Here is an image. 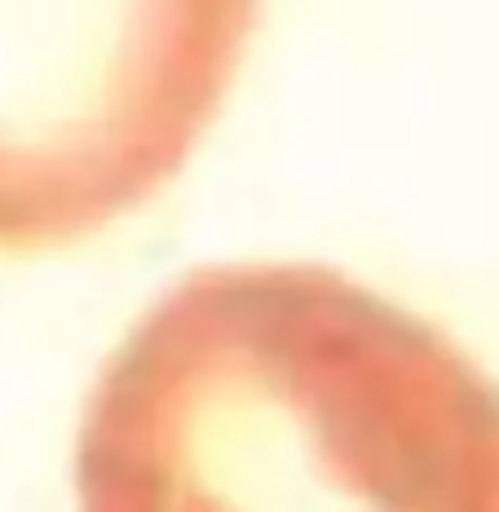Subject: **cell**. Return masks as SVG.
Here are the masks:
<instances>
[{
	"label": "cell",
	"mask_w": 499,
	"mask_h": 512,
	"mask_svg": "<svg viewBox=\"0 0 499 512\" xmlns=\"http://www.w3.org/2000/svg\"><path fill=\"white\" fill-rule=\"evenodd\" d=\"M80 512H499V380L376 287L208 265L106 358Z\"/></svg>",
	"instance_id": "cell-1"
},
{
	"label": "cell",
	"mask_w": 499,
	"mask_h": 512,
	"mask_svg": "<svg viewBox=\"0 0 499 512\" xmlns=\"http://www.w3.org/2000/svg\"><path fill=\"white\" fill-rule=\"evenodd\" d=\"M261 0H0V252L71 248L168 186Z\"/></svg>",
	"instance_id": "cell-2"
}]
</instances>
